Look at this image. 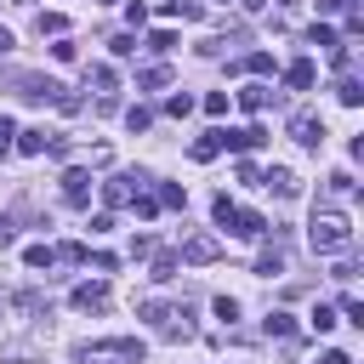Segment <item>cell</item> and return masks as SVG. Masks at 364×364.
<instances>
[{"mask_svg": "<svg viewBox=\"0 0 364 364\" xmlns=\"http://www.w3.org/2000/svg\"><path fill=\"white\" fill-rule=\"evenodd\" d=\"M307 245H313L318 256H336V250L353 245V222H347L341 210H313V222H307Z\"/></svg>", "mask_w": 364, "mask_h": 364, "instance_id": "6da1fadb", "label": "cell"}, {"mask_svg": "<svg viewBox=\"0 0 364 364\" xmlns=\"http://www.w3.org/2000/svg\"><path fill=\"white\" fill-rule=\"evenodd\" d=\"M17 97L51 102V108H63V114H80V97H74L63 80H51V74H17Z\"/></svg>", "mask_w": 364, "mask_h": 364, "instance_id": "7a4b0ae2", "label": "cell"}, {"mask_svg": "<svg viewBox=\"0 0 364 364\" xmlns=\"http://www.w3.org/2000/svg\"><path fill=\"white\" fill-rule=\"evenodd\" d=\"M142 318L159 330V336H171V341H188L193 336V318H188V307H165V301H142Z\"/></svg>", "mask_w": 364, "mask_h": 364, "instance_id": "3957f363", "label": "cell"}, {"mask_svg": "<svg viewBox=\"0 0 364 364\" xmlns=\"http://www.w3.org/2000/svg\"><path fill=\"white\" fill-rule=\"evenodd\" d=\"M80 364H142V341H91L80 347Z\"/></svg>", "mask_w": 364, "mask_h": 364, "instance_id": "277c9868", "label": "cell"}, {"mask_svg": "<svg viewBox=\"0 0 364 364\" xmlns=\"http://www.w3.org/2000/svg\"><path fill=\"white\" fill-rule=\"evenodd\" d=\"M290 136H296L301 148H324V119H318L313 108H296V114H290Z\"/></svg>", "mask_w": 364, "mask_h": 364, "instance_id": "5b68a950", "label": "cell"}, {"mask_svg": "<svg viewBox=\"0 0 364 364\" xmlns=\"http://www.w3.org/2000/svg\"><path fill=\"white\" fill-rule=\"evenodd\" d=\"M222 256V245L210 239V233H193V239H182V250H176V262H193V267H210Z\"/></svg>", "mask_w": 364, "mask_h": 364, "instance_id": "8992f818", "label": "cell"}, {"mask_svg": "<svg viewBox=\"0 0 364 364\" xmlns=\"http://www.w3.org/2000/svg\"><path fill=\"white\" fill-rule=\"evenodd\" d=\"M142 182H148V176H131V171L108 176V182H102V205H114V210H119V205H131V193H136Z\"/></svg>", "mask_w": 364, "mask_h": 364, "instance_id": "52a82bcc", "label": "cell"}, {"mask_svg": "<svg viewBox=\"0 0 364 364\" xmlns=\"http://www.w3.org/2000/svg\"><path fill=\"white\" fill-rule=\"evenodd\" d=\"M256 182H262V188H273L279 199H296V193H301V176H296L290 165H273V171H262Z\"/></svg>", "mask_w": 364, "mask_h": 364, "instance_id": "ba28073f", "label": "cell"}, {"mask_svg": "<svg viewBox=\"0 0 364 364\" xmlns=\"http://www.w3.org/2000/svg\"><path fill=\"white\" fill-rule=\"evenodd\" d=\"M68 301H74L80 313H102V307H108V284H102V279H91V284H74V296H68Z\"/></svg>", "mask_w": 364, "mask_h": 364, "instance_id": "9c48e42d", "label": "cell"}, {"mask_svg": "<svg viewBox=\"0 0 364 364\" xmlns=\"http://www.w3.org/2000/svg\"><path fill=\"white\" fill-rule=\"evenodd\" d=\"M267 142V131L262 125H239V131H222V148H233V154H250V148H262Z\"/></svg>", "mask_w": 364, "mask_h": 364, "instance_id": "30bf717a", "label": "cell"}, {"mask_svg": "<svg viewBox=\"0 0 364 364\" xmlns=\"http://www.w3.org/2000/svg\"><path fill=\"white\" fill-rule=\"evenodd\" d=\"M63 199H68V205H85V199H91V171L68 165V171H63Z\"/></svg>", "mask_w": 364, "mask_h": 364, "instance_id": "8fae6325", "label": "cell"}, {"mask_svg": "<svg viewBox=\"0 0 364 364\" xmlns=\"http://www.w3.org/2000/svg\"><path fill=\"white\" fill-rule=\"evenodd\" d=\"M228 233H239V239H267L273 228H267V216H256V210H233Z\"/></svg>", "mask_w": 364, "mask_h": 364, "instance_id": "7c38bea8", "label": "cell"}, {"mask_svg": "<svg viewBox=\"0 0 364 364\" xmlns=\"http://www.w3.org/2000/svg\"><path fill=\"white\" fill-rule=\"evenodd\" d=\"M233 102H239L245 114H262V108L273 102V91H267V85H245V91H233Z\"/></svg>", "mask_w": 364, "mask_h": 364, "instance_id": "4fadbf2b", "label": "cell"}, {"mask_svg": "<svg viewBox=\"0 0 364 364\" xmlns=\"http://www.w3.org/2000/svg\"><path fill=\"white\" fill-rule=\"evenodd\" d=\"M313 74H318V68H313L307 57H296V63L284 68V85H290V91H307V85H313Z\"/></svg>", "mask_w": 364, "mask_h": 364, "instance_id": "5bb4252c", "label": "cell"}, {"mask_svg": "<svg viewBox=\"0 0 364 364\" xmlns=\"http://www.w3.org/2000/svg\"><path fill=\"white\" fill-rule=\"evenodd\" d=\"M188 154H193L199 165H210V159L222 154V131H205V136H193V148H188Z\"/></svg>", "mask_w": 364, "mask_h": 364, "instance_id": "9a60e30c", "label": "cell"}, {"mask_svg": "<svg viewBox=\"0 0 364 364\" xmlns=\"http://www.w3.org/2000/svg\"><path fill=\"white\" fill-rule=\"evenodd\" d=\"M154 205H159V210H182V205H188V193H182L176 182H159V188H154Z\"/></svg>", "mask_w": 364, "mask_h": 364, "instance_id": "2e32d148", "label": "cell"}, {"mask_svg": "<svg viewBox=\"0 0 364 364\" xmlns=\"http://www.w3.org/2000/svg\"><path fill=\"white\" fill-rule=\"evenodd\" d=\"M262 330H267V336H279V341H296V318H290V313H267V318H262Z\"/></svg>", "mask_w": 364, "mask_h": 364, "instance_id": "e0dca14e", "label": "cell"}, {"mask_svg": "<svg viewBox=\"0 0 364 364\" xmlns=\"http://www.w3.org/2000/svg\"><path fill=\"white\" fill-rule=\"evenodd\" d=\"M159 11H165V17H188V23H199V17H205V6H199V0H159Z\"/></svg>", "mask_w": 364, "mask_h": 364, "instance_id": "ac0fdd59", "label": "cell"}, {"mask_svg": "<svg viewBox=\"0 0 364 364\" xmlns=\"http://www.w3.org/2000/svg\"><path fill=\"white\" fill-rule=\"evenodd\" d=\"M34 28H40V34H51V40H63V34H68V17H63V11H40V17H34Z\"/></svg>", "mask_w": 364, "mask_h": 364, "instance_id": "d6986e66", "label": "cell"}, {"mask_svg": "<svg viewBox=\"0 0 364 364\" xmlns=\"http://www.w3.org/2000/svg\"><path fill=\"white\" fill-rule=\"evenodd\" d=\"M46 136H51V131H40V125H34V131H17L11 148H17V154H46Z\"/></svg>", "mask_w": 364, "mask_h": 364, "instance_id": "ffe728a7", "label": "cell"}, {"mask_svg": "<svg viewBox=\"0 0 364 364\" xmlns=\"http://www.w3.org/2000/svg\"><path fill=\"white\" fill-rule=\"evenodd\" d=\"M85 80H91V85H97V91H102V97H108V91H114V85H119V74H114V68H108V63H91V74H85Z\"/></svg>", "mask_w": 364, "mask_h": 364, "instance_id": "44dd1931", "label": "cell"}, {"mask_svg": "<svg viewBox=\"0 0 364 364\" xmlns=\"http://www.w3.org/2000/svg\"><path fill=\"white\" fill-rule=\"evenodd\" d=\"M256 273H262V279L284 273V250H279V245H273V250H262V256H256Z\"/></svg>", "mask_w": 364, "mask_h": 364, "instance_id": "7402d4cb", "label": "cell"}, {"mask_svg": "<svg viewBox=\"0 0 364 364\" xmlns=\"http://www.w3.org/2000/svg\"><path fill=\"white\" fill-rule=\"evenodd\" d=\"M307 46L330 51V46H341V40H336V28H330V23H313V28H307Z\"/></svg>", "mask_w": 364, "mask_h": 364, "instance_id": "603a6c76", "label": "cell"}, {"mask_svg": "<svg viewBox=\"0 0 364 364\" xmlns=\"http://www.w3.org/2000/svg\"><path fill=\"white\" fill-rule=\"evenodd\" d=\"M336 97H341V108H358V102H364V85H358V80L347 74V80L336 85Z\"/></svg>", "mask_w": 364, "mask_h": 364, "instance_id": "cb8c5ba5", "label": "cell"}, {"mask_svg": "<svg viewBox=\"0 0 364 364\" xmlns=\"http://www.w3.org/2000/svg\"><path fill=\"white\" fill-rule=\"evenodd\" d=\"M51 262H57L51 245H28V250H23V267H51Z\"/></svg>", "mask_w": 364, "mask_h": 364, "instance_id": "d4e9b609", "label": "cell"}, {"mask_svg": "<svg viewBox=\"0 0 364 364\" xmlns=\"http://www.w3.org/2000/svg\"><path fill=\"white\" fill-rule=\"evenodd\" d=\"M148 279H176V250H159L154 256V273Z\"/></svg>", "mask_w": 364, "mask_h": 364, "instance_id": "484cf974", "label": "cell"}, {"mask_svg": "<svg viewBox=\"0 0 364 364\" xmlns=\"http://www.w3.org/2000/svg\"><path fill=\"white\" fill-rule=\"evenodd\" d=\"M336 324H341V318H336V307H330V301H318V307H313V330L324 336V330H336Z\"/></svg>", "mask_w": 364, "mask_h": 364, "instance_id": "4316f807", "label": "cell"}, {"mask_svg": "<svg viewBox=\"0 0 364 364\" xmlns=\"http://www.w3.org/2000/svg\"><path fill=\"white\" fill-rule=\"evenodd\" d=\"M245 68H250V74H273V51H250Z\"/></svg>", "mask_w": 364, "mask_h": 364, "instance_id": "83f0119b", "label": "cell"}, {"mask_svg": "<svg viewBox=\"0 0 364 364\" xmlns=\"http://www.w3.org/2000/svg\"><path fill=\"white\" fill-rule=\"evenodd\" d=\"M165 80H171V68H165V63H154V68H142V85H148V91H159Z\"/></svg>", "mask_w": 364, "mask_h": 364, "instance_id": "f1b7e54d", "label": "cell"}, {"mask_svg": "<svg viewBox=\"0 0 364 364\" xmlns=\"http://www.w3.org/2000/svg\"><path fill=\"white\" fill-rule=\"evenodd\" d=\"M125 125H131V131H148V125H154V114L136 102V108H125Z\"/></svg>", "mask_w": 364, "mask_h": 364, "instance_id": "f546056e", "label": "cell"}, {"mask_svg": "<svg viewBox=\"0 0 364 364\" xmlns=\"http://www.w3.org/2000/svg\"><path fill=\"white\" fill-rule=\"evenodd\" d=\"M171 46H176L171 28H154V34H148V51H171Z\"/></svg>", "mask_w": 364, "mask_h": 364, "instance_id": "4dcf8cb0", "label": "cell"}, {"mask_svg": "<svg viewBox=\"0 0 364 364\" xmlns=\"http://www.w3.org/2000/svg\"><path fill=\"white\" fill-rule=\"evenodd\" d=\"M131 210H136V216H142V222H148V216H154V210H159V205H154V193H131Z\"/></svg>", "mask_w": 364, "mask_h": 364, "instance_id": "1f68e13d", "label": "cell"}, {"mask_svg": "<svg viewBox=\"0 0 364 364\" xmlns=\"http://www.w3.org/2000/svg\"><path fill=\"white\" fill-rule=\"evenodd\" d=\"M17 307H23V313H46V296H40V290H23Z\"/></svg>", "mask_w": 364, "mask_h": 364, "instance_id": "d6a6232c", "label": "cell"}, {"mask_svg": "<svg viewBox=\"0 0 364 364\" xmlns=\"http://www.w3.org/2000/svg\"><path fill=\"white\" fill-rule=\"evenodd\" d=\"M341 318H353V324H364V301H358V296H341Z\"/></svg>", "mask_w": 364, "mask_h": 364, "instance_id": "836d02e7", "label": "cell"}, {"mask_svg": "<svg viewBox=\"0 0 364 364\" xmlns=\"http://www.w3.org/2000/svg\"><path fill=\"white\" fill-rule=\"evenodd\" d=\"M108 46H114V57H131V51H136V34H114Z\"/></svg>", "mask_w": 364, "mask_h": 364, "instance_id": "e575fe53", "label": "cell"}, {"mask_svg": "<svg viewBox=\"0 0 364 364\" xmlns=\"http://www.w3.org/2000/svg\"><path fill=\"white\" fill-rule=\"evenodd\" d=\"M51 57H57V63H74V57H80V46H74V40H57V46H51Z\"/></svg>", "mask_w": 364, "mask_h": 364, "instance_id": "d590c367", "label": "cell"}, {"mask_svg": "<svg viewBox=\"0 0 364 364\" xmlns=\"http://www.w3.org/2000/svg\"><path fill=\"white\" fill-rule=\"evenodd\" d=\"M188 108H193V97H165V114H171V119H182Z\"/></svg>", "mask_w": 364, "mask_h": 364, "instance_id": "8d00e7d4", "label": "cell"}, {"mask_svg": "<svg viewBox=\"0 0 364 364\" xmlns=\"http://www.w3.org/2000/svg\"><path fill=\"white\" fill-rule=\"evenodd\" d=\"M216 318H228V324H233V318H239V301H233V296H216Z\"/></svg>", "mask_w": 364, "mask_h": 364, "instance_id": "74e56055", "label": "cell"}, {"mask_svg": "<svg viewBox=\"0 0 364 364\" xmlns=\"http://www.w3.org/2000/svg\"><path fill=\"white\" fill-rule=\"evenodd\" d=\"M205 114H228V91H210L205 97Z\"/></svg>", "mask_w": 364, "mask_h": 364, "instance_id": "f35d334b", "label": "cell"}, {"mask_svg": "<svg viewBox=\"0 0 364 364\" xmlns=\"http://www.w3.org/2000/svg\"><path fill=\"white\" fill-rule=\"evenodd\" d=\"M313 364H353V358H347V353H341V347H330V353H318V358H313Z\"/></svg>", "mask_w": 364, "mask_h": 364, "instance_id": "ab89813d", "label": "cell"}, {"mask_svg": "<svg viewBox=\"0 0 364 364\" xmlns=\"http://www.w3.org/2000/svg\"><path fill=\"white\" fill-rule=\"evenodd\" d=\"M11 136H17V125H11V119H6V114H0V154H6V148H11Z\"/></svg>", "mask_w": 364, "mask_h": 364, "instance_id": "60d3db41", "label": "cell"}, {"mask_svg": "<svg viewBox=\"0 0 364 364\" xmlns=\"http://www.w3.org/2000/svg\"><path fill=\"white\" fill-rule=\"evenodd\" d=\"M11 239H17V228H11V216H0V250H6Z\"/></svg>", "mask_w": 364, "mask_h": 364, "instance_id": "b9f144b4", "label": "cell"}, {"mask_svg": "<svg viewBox=\"0 0 364 364\" xmlns=\"http://www.w3.org/2000/svg\"><path fill=\"white\" fill-rule=\"evenodd\" d=\"M239 6H245V11H262V6H267V0H239Z\"/></svg>", "mask_w": 364, "mask_h": 364, "instance_id": "7bdbcfd3", "label": "cell"}, {"mask_svg": "<svg viewBox=\"0 0 364 364\" xmlns=\"http://www.w3.org/2000/svg\"><path fill=\"white\" fill-rule=\"evenodd\" d=\"M0 51H11V34H6V28H0Z\"/></svg>", "mask_w": 364, "mask_h": 364, "instance_id": "ee69618b", "label": "cell"}, {"mask_svg": "<svg viewBox=\"0 0 364 364\" xmlns=\"http://www.w3.org/2000/svg\"><path fill=\"white\" fill-rule=\"evenodd\" d=\"M279 6H284V11H296V0H279Z\"/></svg>", "mask_w": 364, "mask_h": 364, "instance_id": "f6af8a7d", "label": "cell"}]
</instances>
